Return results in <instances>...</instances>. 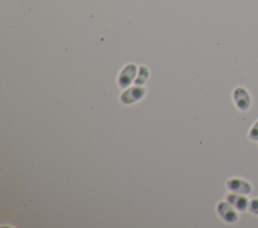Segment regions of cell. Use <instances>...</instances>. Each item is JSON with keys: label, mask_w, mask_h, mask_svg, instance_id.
Masks as SVG:
<instances>
[{"label": "cell", "mask_w": 258, "mask_h": 228, "mask_svg": "<svg viewBox=\"0 0 258 228\" xmlns=\"http://www.w3.org/2000/svg\"><path fill=\"white\" fill-rule=\"evenodd\" d=\"M144 94V89L140 87H132L128 91L123 93L122 100L124 103H132L133 101L139 99Z\"/></svg>", "instance_id": "8992f818"}, {"label": "cell", "mask_w": 258, "mask_h": 228, "mask_svg": "<svg viewBox=\"0 0 258 228\" xmlns=\"http://www.w3.org/2000/svg\"><path fill=\"white\" fill-rule=\"evenodd\" d=\"M233 99H234L236 106L242 111L248 110L251 106V102H252L251 95H250L249 91L242 86H238L234 89Z\"/></svg>", "instance_id": "6da1fadb"}, {"label": "cell", "mask_w": 258, "mask_h": 228, "mask_svg": "<svg viewBox=\"0 0 258 228\" xmlns=\"http://www.w3.org/2000/svg\"><path fill=\"white\" fill-rule=\"evenodd\" d=\"M227 201L233 205L238 211H246L249 206V200L246 195L231 192L226 196Z\"/></svg>", "instance_id": "277c9868"}, {"label": "cell", "mask_w": 258, "mask_h": 228, "mask_svg": "<svg viewBox=\"0 0 258 228\" xmlns=\"http://www.w3.org/2000/svg\"><path fill=\"white\" fill-rule=\"evenodd\" d=\"M248 210H249L252 214L258 215V198H254V199H252V200L249 201Z\"/></svg>", "instance_id": "ba28073f"}, {"label": "cell", "mask_w": 258, "mask_h": 228, "mask_svg": "<svg viewBox=\"0 0 258 228\" xmlns=\"http://www.w3.org/2000/svg\"><path fill=\"white\" fill-rule=\"evenodd\" d=\"M147 76H148V70H147V67H145V66H141L140 68H139V76L137 77V79H136V82H140V79H142V83L146 80V78H147Z\"/></svg>", "instance_id": "9c48e42d"}, {"label": "cell", "mask_w": 258, "mask_h": 228, "mask_svg": "<svg viewBox=\"0 0 258 228\" xmlns=\"http://www.w3.org/2000/svg\"><path fill=\"white\" fill-rule=\"evenodd\" d=\"M136 71H137V67L135 64L133 63L127 64L120 73V76H119L120 85H122V87L128 86L132 81V79L134 78Z\"/></svg>", "instance_id": "5b68a950"}, {"label": "cell", "mask_w": 258, "mask_h": 228, "mask_svg": "<svg viewBox=\"0 0 258 228\" xmlns=\"http://www.w3.org/2000/svg\"><path fill=\"white\" fill-rule=\"evenodd\" d=\"M218 213L227 223H235L238 221V210L228 201H221L217 207Z\"/></svg>", "instance_id": "7a4b0ae2"}, {"label": "cell", "mask_w": 258, "mask_h": 228, "mask_svg": "<svg viewBox=\"0 0 258 228\" xmlns=\"http://www.w3.org/2000/svg\"><path fill=\"white\" fill-rule=\"evenodd\" d=\"M227 188L229 191L243 194V195H249L252 192V186L251 184L241 178H231L226 183Z\"/></svg>", "instance_id": "3957f363"}, {"label": "cell", "mask_w": 258, "mask_h": 228, "mask_svg": "<svg viewBox=\"0 0 258 228\" xmlns=\"http://www.w3.org/2000/svg\"><path fill=\"white\" fill-rule=\"evenodd\" d=\"M248 138H249V140H251L253 142L258 141V120L250 128V130L248 132Z\"/></svg>", "instance_id": "52a82bcc"}]
</instances>
